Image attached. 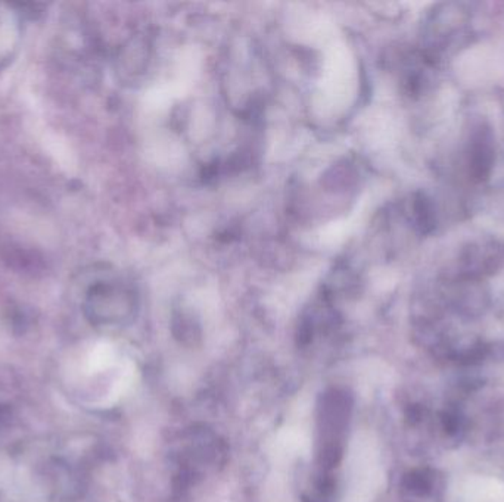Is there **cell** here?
Here are the masks:
<instances>
[{"label": "cell", "instance_id": "cell-1", "mask_svg": "<svg viewBox=\"0 0 504 502\" xmlns=\"http://www.w3.org/2000/svg\"><path fill=\"white\" fill-rule=\"evenodd\" d=\"M130 307H132L130 295L121 287L102 284L95 287L89 296L90 316L95 320H114L121 314L128 313Z\"/></svg>", "mask_w": 504, "mask_h": 502}]
</instances>
